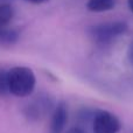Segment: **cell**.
Instances as JSON below:
<instances>
[{
    "label": "cell",
    "instance_id": "1",
    "mask_svg": "<svg viewBox=\"0 0 133 133\" xmlns=\"http://www.w3.org/2000/svg\"><path fill=\"white\" fill-rule=\"evenodd\" d=\"M9 94L16 97H27L33 94L36 78L33 70L28 66H13L7 70Z\"/></svg>",
    "mask_w": 133,
    "mask_h": 133
},
{
    "label": "cell",
    "instance_id": "2",
    "mask_svg": "<svg viewBox=\"0 0 133 133\" xmlns=\"http://www.w3.org/2000/svg\"><path fill=\"white\" fill-rule=\"evenodd\" d=\"M127 28V23L124 21H112L92 26L88 29V34L97 44L104 46L111 43L113 40L125 34Z\"/></svg>",
    "mask_w": 133,
    "mask_h": 133
},
{
    "label": "cell",
    "instance_id": "3",
    "mask_svg": "<svg viewBox=\"0 0 133 133\" xmlns=\"http://www.w3.org/2000/svg\"><path fill=\"white\" fill-rule=\"evenodd\" d=\"M122 129V123L118 117L106 110H96L92 115L94 133H118Z\"/></svg>",
    "mask_w": 133,
    "mask_h": 133
},
{
    "label": "cell",
    "instance_id": "4",
    "mask_svg": "<svg viewBox=\"0 0 133 133\" xmlns=\"http://www.w3.org/2000/svg\"><path fill=\"white\" fill-rule=\"evenodd\" d=\"M51 109L53 101L48 96H40L28 104L25 110V115L29 120H37L44 117Z\"/></svg>",
    "mask_w": 133,
    "mask_h": 133
},
{
    "label": "cell",
    "instance_id": "5",
    "mask_svg": "<svg viewBox=\"0 0 133 133\" xmlns=\"http://www.w3.org/2000/svg\"><path fill=\"white\" fill-rule=\"evenodd\" d=\"M68 122V108L63 101L55 105L50 122V133H62Z\"/></svg>",
    "mask_w": 133,
    "mask_h": 133
},
{
    "label": "cell",
    "instance_id": "6",
    "mask_svg": "<svg viewBox=\"0 0 133 133\" xmlns=\"http://www.w3.org/2000/svg\"><path fill=\"white\" fill-rule=\"evenodd\" d=\"M20 37V34L14 28L2 27L0 28V46H12L16 43Z\"/></svg>",
    "mask_w": 133,
    "mask_h": 133
},
{
    "label": "cell",
    "instance_id": "7",
    "mask_svg": "<svg viewBox=\"0 0 133 133\" xmlns=\"http://www.w3.org/2000/svg\"><path fill=\"white\" fill-rule=\"evenodd\" d=\"M115 0H89L87 2V8L90 12H108L115 8Z\"/></svg>",
    "mask_w": 133,
    "mask_h": 133
},
{
    "label": "cell",
    "instance_id": "8",
    "mask_svg": "<svg viewBox=\"0 0 133 133\" xmlns=\"http://www.w3.org/2000/svg\"><path fill=\"white\" fill-rule=\"evenodd\" d=\"M14 16V9L9 4H0V28L7 27Z\"/></svg>",
    "mask_w": 133,
    "mask_h": 133
},
{
    "label": "cell",
    "instance_id": "9",
    "mask_svg": "<svg viewBox=\"0 0 133 133\" xmlns=\"http://www.w3.org/2000/svg\"><path fill=\"white\" fill-rule=\"evenodd\" d=\"M7 94H9L7 71L4 69H0V96H5Z\"/></svg>",
    "mask_w": 133,
    "mask_h": 133
},
{
    "label": "cell",
    "instance_id": "10",
    "mask_svg": "<svg viewBox=\"0 0 133 133\" xmlns=\"http://www.w3.org/2000/svg\"><path fill=\"white\" fill-rule=\"evenodd\" d=\"M127 56H129V61H130V63H131L132 66H133V42H131V44H130V47H129Z\"/></svg>",
    "mask_w": 133,
    "mask_h": 133
},
{
    "label": "cell",
    "instance_id": "11",
    "mask_svg": "<svg viewBox=\"0 0 133 133\" xmlns=\"http://www.w3.org/2000/svg\"><path fill=\"white\" fill-rule=\"evenodd\" d=\"M66 133H85L83 131L81 127H72V129H70Z\"/></svg>",
    "mask_w": 133,
    "mask_h": 133
},
{
    "label": "cell",
    "instance_id": "12",
    "mask_svg": "<svg viewBox=\"0 0 133 133\" xmlns=\"http://www.w3.org/2000/svg\"><path fill=\"white\" fill-rule=\"evenodd\" d=\"M26 2H29V4H35V5H39V4H43V2L48 1V0H25Z\"/></svg>",
    "mask_w": 133,
    "mask_h": 133
},
{
    "label": "cell",
    "instance_id": "13",
    "mask_svg": "<svg viewBox=\"0 0 133 133\" xmlns=\"http://www.w3.org/2000/svg\"><path fill=\"white\" fill-rule=\"evenodd\" d=\"M127 5H129V8L131 9V12L133 13V0H127Z\"/></svg>",
    "mask_w": 133,
    "mask_h": 133
},
{
    "label": "cell",
    "instance_id": "14",
    "mask_svg": "<svg viewBox=\"0 0 133 133\" xmlns=\"http://www.w3.org/2000/svg\"><path fill=\"white\" fill-rule=\"evenodd\" d=\"M9 1H12V0H0V4H8Z\"/></svg>",
    "mask_w": 133,
    "mask_h": 133
}]
</instances>
